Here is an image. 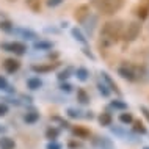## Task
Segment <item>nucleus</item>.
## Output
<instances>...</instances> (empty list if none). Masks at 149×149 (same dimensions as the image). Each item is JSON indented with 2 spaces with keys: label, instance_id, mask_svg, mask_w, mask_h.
I'll return each instance as SVG.
<instances>
[{
  "label": "nucleus",
  "instance_id": "4468645a",
  "mask_svg": "<svg viewBox=\"0 0 149 149\" xmlns=\"http://www.w3.org/2000/svg\"><path fill=\"white\" fill-rule=\"evenodd\" d=\"M13 33L19 35L24 39H38V35H36L35 31L27 30V29H13Z\"/></svg>",
  "mask_w": 149,
  "mask_h": 149
},
{
  "label": "nucleus",
  "instance_id": "f8f14e48",
  "mask_svg": "<svg viewBox=\"0 0 149 149\" xmlns=\"http://www.w3.org/2000/svg\"><path fill=\"white\" fill-rule=\"evenodd\" d=\"M93 144L100 148V149H113V143H111L107 136H96V138L93 140Z\"/></svg>",
  "mask_w": 149,
  "mask_h": 149
},
{
  "label": "nucleus",
  "instance_id": "4c0bfd02",
  "mask_svg": "<svg viewBox=\"0 0 149 149\" xmlns=\"http://www.w3.org/2000/svg\"><path fill=\"white\" fill-rule=\"evenodd\" d=\"M54 121H58V123L61 124V127H64V129H71V124H69V123H66V121H63V119H60L58 116H55Z\"/></svg>",
  "mask_w": 149,
  "mask_h": 149
},
{
  "label": "nucleus",
  "instance_id": "a211bd4d",
  "mask_svg": "<svg viewBox=\"0 0 149 149\" xmlns=\"http://www.w3.org/2000/svg\"><path fill=\"white\" fill-rule=\"evenodd\" d=\"M16 143L10 136H0V149H14Z\"/></svg>",
  "mask_w": 149,
  "mask_h": 149
},
{
  "label": "nucleus",
  "instance_id": "dca6fc26",
  "mask_svg": "<svg viewBox=\"0 0 149 149\" xmlns=\"http://www.w3.org/2000/svg\"><path fill=\"white\" fill-rule=\"evenodd\" d=\"M71 35H72V38L75 39V41L77 42H80V44H83V46H86V42H88V39H86V36L82 33V31H80L77 27H75V29H72L71 30Z\"/></svg>",
  "mask_w": 149,
  "mask_h": 149
},
{
  "label": "nucleus",
  "instance_id": "412c9836",
  "mask_svg": "<svg viewBox=\"0 0 149 149\" xmlns=\"http://www.w3.org/2000/svg\"><path fill=\"white\" fill-rule=\"evenodd\" d=\"M27 86L30 88V90H39V88L42 86V82L39 77H30L29 80H27Z\"/></svg>",
  "mask_w": 149,
  "mask_h": 149
},
{
  "label": "nucleus",
  "instance_id": "20e7f679",
  "mask_svg": "<svg viewBox=\"0 0 149 149\" xmlns=\"http://www.w3.org/2000/svg\"><path fill=\"white\" fill-rule=\"evenodd\" d=\"M140 33H141V24L138 21H132V22H129L127 25H124L123 36H121V38H123L124 41L130 42V41H135Z\"/></svg>",
  "mask_w": 149,
  "mask_h": 149
},
{
  "label": "nucleus",
  "instance_id": "f704fd0d",
  "mask_svg": "<svg viewBox=\"0 0 149 149\" xmlns=\"http://www.w3.org/2000/svg\"><path fill=\"white\" fill-rule=\"evenodd\" d=\"M63 2H64V0H47V6H49V8H55V6L61 5Z\"/></svg>",
  "mask_w": 149,
  "mask_h": 149
},
{
  "label": "nucleus",
  "instance_id": "f03ea898",
  "mask_svg": "<svg viewBox=\"0 0 149 149\" xmlns=\"http://www.w3.org/2000/svg\"><path fill=\"white\" fill-rule=\"evenodd\" d=\"M91 6L104 16H113L123 8L124 0H90Z\"/></svg>",
  "mask_w": 149,
  "mask_h": 149
},
{
  "label": "nucleus",
  "instance_id": "5701e85b",
  "mask_svg": "<svg viewBox=\"0 0 149 149\" xmlns=\"http://www.w3.org/2000/svg\"><path fill=\"white\" fill-rule=\"evenodd\" d=\"M33 47L36 50H50L52 47H54V42H50V41H36L33 44Z\"/></svg>",
  "mask_w": 149,
  "mask_h": 149
},
{
  "label": "nucleus",
  "instance_id": "cd10ccee",
  "mask_svg": "<svg viewBox=\"0 0 149 149\" xmlns=\"http://www.w3.org/2000/svg\"><path fill=\"white\" fill-rule=\"evenodd\" d=\"M110 105L113 107V108H116V110H127V104L124 102V100H121V99H115V100H111Z\"/></svg>",
  "mask_w": 149,
  "mask_h": 149
},
{
  "label": "nucleus",
  "instance_id": "a19ab883",
  "mask_svg": "<svg viewBox=\"0 0 149 149\" xmlns=\"http://www.w3.org/2000/svg\"><path fill=\"white\" fill-rule=\"evenodd\" d=\"M83 116H85L86 119H93V118H94V115H93V111H86V115H83Z\"/></svg>",
  "mask_w": 149,
  "mask_h": 149
},
{
  "label": "nucleus",
  "instance_id": "c9c22d12",
  "mask_svg": "<svg viewBox=\"0 0 149 149\" xmlns=\"http://www.w3.org/2000/svg\"><path fill=\"white\" fill-rule=\"evenodd\" d=\"M8 110H10V108H8L5 102H0V118H2V116H5L8 113Z\"/></svg>",
  "mask_w": 149,
  "mask_h": 149
},
{
  "label": "nucleus",
  "instance_id": "6e6552de",
  "mask_svg": "<svg viewBox=\"0 0 149 149\" xmlns=\"http://www.w3.org/2000/svg\"><path fill=\"white\" fill-rule=\"evenodd\" d=\"M60 66V63H49V64H33L31 66V71L36 72V74H46V72H50L54 69H57Z\"/></svg>",
  "mask_w": 149,
  "mask_h": 149
},
{
  "label": "nucleus",
  "instance_id": "9d476101",
  "mask_svg": "<svg viewBox=\"0 0 149 149\" xmlns=\"http://www.w3.org/2000/svg\"><path fill=\"white\" fill-rule=\"evenodd\" d=\"M135 14L140 17V21H144V19L148 17V14H149V0H143V2L136 6Z\"/></svg>",
  "mask_w": 149,
  "mask_h": 149
},
{
  "label": "nucleus",
  "instance_id": "aec40b11",
  "mask_svg": "<svg viewBox=\"0 0 149 149\" xmlns=\"http://www.w3.org/2000/svg\"><path fill=\"white\" fill-rule=\"evenodd\" d=\"M60 136V129H57V127H49L46 130V138L49 140V141H57V138Z\"/></svg>",
  "mask_w": 149,
  "mask_h": 149
},
{
  "label": "nucleus",
  "instance_id": "9b49d317",
  "mask_svg": "<svg viewBox=\"0 0 149 149\" xmlns=\"http://www.w3.org/2000/svg\"><path fill=\"white\" fill-rule=\"evenodd\" d=\"M100 75H102V80H104V83H105V85L108 86V90H110V91H115L116 94L119 96V94H121V90L118 88V85L115 83V80L111 79L110 75H108V72H102Z\"/></svg>",
  "mask_w": 149,
  "mask_h": 149
},
{
  "label": "nucleus",
  "instance_id": "39448f33",
  "mask_svg": "<svg viewBox=\"0 0 149 149\" xmlns=\"http://www.w3.org/2000/svg\"><path fill=\"white\" fill-rule=\"evenodd\" d=\"M0 49L10 52V54H14L17 57H22V55L27 54V46L24 42L19 41H10V42H0Z\"/></svg>",
  "mask_w": 149,
  "mask_h": 149
},
{
  "label": "nucleus",
  "instance_id": "ea45409f",
  "mask_svg": "<svg viewBox=\"0 0 149 149\" xmlns=\"http://www.w3.org/2000/svg\"><path fill=\"white\" fill-rule=\"evenodd\" d=\"M83 54H85V55H86V57H90L91 60H94V55H93V54H91V52H90V50H88V49H83Z\"/></svg>",
  "mask_w": 149,
  "mask_h": 149
},
{
  "label": "nucleus",
  "instance_id": "4be33fe9",
  "mask_svg": "<svg viewBox=\"0 0 149 149\" xmlns=\"http://www.w3.org/2000/svg\"><path fill=\"white\" fill-rule=\"evenodd\" d=\"M75 77H77L80 82H86V80L90 79V71H88L86 68H77V71H75Z\"/></svg>",
  "mask_w": 149,
  "mask_h": 149
},
{
  "label": "nucleus",
  "instance_id": "bb28decb",
  "mask_svg": "<svg viewBox=\"0 0 149 149\" xmlns=\"http://www.w3.org/2000/svg\"><path fill=\"white\" fill-rule=\"evenodd\" d=\"M132 121H134V116H132V113H121V115H119V123L124 124V126L132 124Z\"/></svg>",
  "mask_w": 149,
  "mask_h": 149
},
{
  "label": "nucleus",
  "instance_id": "2eb2a0df",
  "mask_svg": "<svg viewBox=\"0 0 149 149\" xmlns=\"http://www.w3.org/2000/svg\"><path fill=\"white\" fill-rule=\"evenodd\" d=\"M97 121H99L100 126L108 127V126H111V123H113V116L108 113V111H104V113H100V115H99Z\"/></svg>",
  "mask_w": 149,
  "mask_h": 149
},
{
  "label": "nucleus",
  "instance_id": "393cba45",
  "mask_svg": "<svg viewBox=\"0 0 149 149\" xmlns=\"http://www.w3.org/2000/svg\"><path fill=\"white\" fill-rule=\"evenodd\" d=\"M132 123H134V132H136V134H140V135H146L148 134V129L143 126L141 121H132Z\"/></svg>",
  "mask_w": 149,
  "mask_h": 149
},
{
  "label": "nucleus",
  "instance_id": "2f4dec72",
  "mask_svg": "<svg viewBox=\"0 0 149 149\" xmlns=\"http://www.w3.org/2000/svg\"><path fill=\"white\" fill-rule=\"evenodd\" d=\"M71 69H66V71H61V72H60V74H58V80H61V82H63V80H68V79H69L71 77Z\"/></svg>",
  "mask_w": 149,
  "mask_h": 149
},
{
  "label": "nucleus",
  "instance_id": "1a4fd4ad",
  "mask_svg": "<svg viewBox=\"0 0 149 149\" xmlns=\"http://www.w3.org/2000/svg\"><path fill=\"white\" fill-rule=\"evenodd\" d=\"M88 14H90V6L88 5H80V6H77V10H75V13H74V19L79 24H82L88 17Z\"/></svg>",
  "mask_w": 149,
  "mask_h": 149
},
{
  "label": "nucleus",
  "instance_id": "423d86ee",
  "mask_svg": "<svg viewBox=\"0 0 149 149\" xmlns=\"http://www.w3.org/2000/svg\"><path fill=\"white\" fill-rule=\"evenodd\" d=\"M82 25H85L86 35H88V36H93L96 25H97V16H96V14H88V17L82 22Z\"/></svg>",
  "mask_w": 149,
  "mask_h": 149
},
{
  "label": "nucleus",
  "instance_id": "f3484780",
  "mask_svg": "<svg viewBox=\"0 0 149 149\" xmlns=\"http://www.w3.org/2000/svg\"><path fill=\"white\" fill-rule=\"evenodd\" d=\"M24 121H25L27 124H35L39 121V113L36 110H31V111H27L25 115H24Z\"/></svg>",
  "mask_w": 149,
  "mask_h": 149
},
{
  "label": "nucleus",
  "instance_id": "0eeeda50",
  "mask_svg": "<svg viewBox=\"0 0 149 149\" xmlns=\"http://www.w3.org/2000/svg\"><path fill=\"white\" fill-rule=\"evenodd\" d=\"M3 69H5L8 74H14V72H17L21 69V61L16 58H6L5 61H3Z\"/></svg>",
  "mask_w": 149,
  "mask_h": 149
},
{
  "label": "nucleus",
  "instance_id": "72a5a7b5",
  "mask_svg": "<svg viewBox=\"0 0 149 149\" xmlns=\"http://www.w3.org/2000/svg\"><path fill=\"white\" fill-rule=\"evenodd\" d=\"M46 149H63V146L60 143H57V141H49L47 146H46Z\"/></svg>",
  "mask_w": 149,
  "mask_h": 149
},
{
  "label": "nucleus",
  "instance_id": "7c9ffc66",
  "mask_svg": "<svg viewBox=\"0 0 149 149\" xmlns=\"http://www.w3.org/2000/svg\"><path fill=\"white\" fill-rule=\"evenodd\" d=\"M25 2L33 11H39V0H25Z\"/></svg>",
  "mask_w": 149,
  "mask_h": 149
},
{
  "label": "nucleus",
  "instance_id": "ddd939ff",
  "mask_svg": "<svg viewBox=\"0 0 149 149\" xmlns=\"http://www.w3.org/2000/svg\"><path fill=\"white\" fill-rule=\"evenodd\" d=\"M71 132H72V135L74 136H77V138H82V140H88L90 138V130L85 127H82V126H74V127H71Z\"/></svg>",
  "mask_w": 149,
  "mask_h": 149
},
{
  "label": "nucleus",
  "instance_id": "37998d69",
  "mask_svg": "<svg viewBox=\"0 0 149 149\" xmlns=\"http://www.w3.org/2000/svg\"><path fill=\"white\" fill-rule=\"evenodd\" d=\"M143 149H149V146H144V148H143Z\"/></svg>",
  "mask_w": 149,
  "mask_h": 149
},
{
  "label": "nucleus",
  "instance_id": "e433bc0d",
  "mask_svg": "<svg viewBox=\"0 0 149 149\" xmlns=\"http://www.w3.org/2000/svg\"><path fill=\"white\" fill-rule=\"evenodd\" d=\"M68 148H69V149H79V148H82V144H80L79 141H74V140H71V141L68 143Z\"/></svg>",
  "mask_w": 149,
  "mask_h": 149
},
{
  "label": "nucleus",
  "instance_id": "a878e982",
  "mask_svg": "<svg viewBox=\"0 0 149 149\" xmlns=\"http://www.w3.org/2000/svg\"><path fill=\"white\" fill-rule=\"evenodd\" d=\"M13 24H11L8 19H3V21H0V30L5 31V33H13Z\"/></svg>",
  "mask_w": 149,
  "mask_h": 149
},
{
  "label": "nucleus",
  "instance_id": "c85d7f7f",
  "mask_svg": "<svg viewBox=\"0 0 149 149\" xmlns=\"http://www.w3.org/2000/svg\"><path fill=\"white\" fill-rule=\"evenodd\" d=\"M68 116L72 119H80V118H83V115H82V111L80 110H75V108H68Z\"/></svg>",
  "mask_w": 149,
  "mask_h": 149
},
{
  "label": "nucleus",
  "instance_id": "c03bdc74",
  "mask_svg": "<svg viewBox=\"0 0 149 149\" xmlns=\"http://www.w3.org/2000/svg\"><path fill=\"white\" fill-rule=\"evenodd\" d=\"M8 2H16V0H8Z\"/></svg>",
  "mask_w": 149,
  "mask_h": 149
},
{
  "label": "nucleus",
  "instance_id": "58836bf2",
  "mask_svg": "<svg viewBox=\"0 0 149 149\" xmlns=\"http://www.w3.org/2000/svg\"><path fill=\"white\" fill-rule=\"evenodd\" d=\"M140 111H141L143 116L148 119V123H149V108H148V107H144V105H141V107H140Z\"/></svg>",
  "mask_w": 149,
  "mask_h": 149
},
{
  "label": "nucleus",
  "instance_id": "473e14b6",
  "mask_svg": "<svg viewBox=\"0 0 149 149\" xmlns=\"http://www.w3.org/2000/svg\"><path fill=\"white\" fill-rule=\"evenodd\" d=\"M60 90H61L63 93H71L72 91V85L68 83V82H63L61 85H60Z\"/></svg>",
  "mask_w": 149,
  "mask_h": 149
},
{
  "label": "nucleus",
  "instance_id": "f257e3e1",
  "mask_svg": "<svg viewBox=\"0 0 149 149\" xmlns=\"http://www.w3.org/2000/svg\"><path fill=\"white\" fill-rule=\"evenodd\" d=\"M123 30H124V22L123 21H108L102 25L100 30V36L102 41L105 44H113L118 39H121L123 36Z\"/></svg>",
  "mask_w": 149,
  "mask_h": 149
},
{
  "label": "nucleus",
  "instance_id": "6ab92c4d",
  "mask_svg": "<svg viewBox=\"0 0 149 149\" xmlns=\"http://www.w3.org/2000/svg\"><path fill=\"white\" fill-rule=\"evenodd\" d=\"M77 100L82 105H86V104H90V94L86 93V90H83V88H79L77 90Z\"/></svg>",
  "mask_w": 149,
  "mask_h": 149
},
{
  "label": "nucleus",
  "instance_id": "c756f323",
  "mask_svg": "<svg viewBox=\"0 0 149 149\" xmlns=\"http://www.w3.org/2000/svg\"><path fill=\"white\" fill-rule=\"evenodd\" d=\"M97 90H99V93H100V94H102L104 96V97H108V96H110V90H108V86L105 85V83H97Z\"/></svg>",
  "mask_w": 149,
  "mask_h": 149
},
{
  "label": "nucleus",
  "instance_id": "7ed1b4c3",
  "mask_svg": "<svg viewBox=\"0 0 149 149\" xmlns=\"http://www.w3.org/2000/svg\"><path fill=\"white\" fill-rule=\"evenodd\" d=\"M118 74L127 82H135V80L144 77V68H138V66H134V64L124 63L118 68Z\"/></svg>",
  "mask_w": 149,
  "mask_h": 149
},
{
  "label": "nucleus",
  "instance_id": "79ce46f5",
  "mask_svg": "<svg viewBox=\"0 0 149 149\" xmlns=\"http://www.w3.org/2000/svg\"><path fill=\"white\" fill-rule=\"evenodd\" d=\"M5 132H6V127H2V126H0V134H5Z\"/></svg>",
  "mask_w": 149,
  "mask_h": 149
},
{
  "label": "nucleus",
  "instance_id": "b1692460",
  "mask_svg": "<svg viewBox=\"0 0 149 149\" xmlns=\"http://www.w3.org/2000/svg\"><path fill=\"white\" fill-rule=\"evenodd\" d=\"M0 91H6V93H14V90H13V86L8 83V80L3 77V75H0Z\"/></svg>",
  "mask_w": 149,
  "mask_h": 149
}]
</instances>
